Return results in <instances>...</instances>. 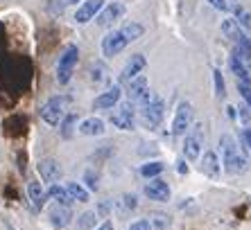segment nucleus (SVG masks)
<instances>
[{"label": "nucleus", "instance_id": "a211bd4d", "mask_svg": "<svg viewBox=\"0 0 251 230\" xmlns=\"http://www.w3.org/2000/svg\"><path fill=\"white\" fill-rule=\"evenodd\" d=\"M77 133H79V136H86V138L102 136V133H104V122L100 120V117H86V120L79 124Z\"/></svg>", "mask_w": 251, "mask_h": 230}, {"label": "nucleus", "instance_id": "a19ab883", "mask_svg": "<svg viewBox=\"0 0 251 230\" xmlns=\"http://www.w3.org/2000/svg\"><path fill=\"white\" fill-rule=\"evenodd\" d=\"M61 2H64V5L68 7V5H77V2H79V5H82L84 0H61Z\"/></svg>", "mask_w": 251, "mask_h": 230}, {"label": "nucleus", "instance_id": "423d86ee", "mask_svg": "<svg viewBox=\"0 0 251 230\" xmlns=\"http://www.w3.org/2000/svg\"><path fill=\"white\" fill-rule=\"evenodd\" d=\"M136 102L127 99V102H120L118 106V113L111 115V124L120 131H131L136 127Z\"/></svg>", "mask_w": 251, "mask_h": 230}, {"label": "nucleus", "instance_id": "f3484780", "mask_svg": "<svg viewBox=\"0 0 251 230\" xmlns=\"http://www.w3.org/2000/svg\"><path fill=\"white\" fill-rule=\"evenodd\" d=\"M48 217H50L52 226H57V228H66V226H70V221H73V210L66 207V206L54 203V206L48 210Z\"/></svg>", "mask_w": 251, "mask_h": 230}, {"label": "nucleus", "instance_id": "bb28decb", "mask_svg": "<svg viewBox=\"0 0 251 230\" xmlns=\"http://www.w3.org/2000/svg\"><path fill=\"white\" fill-rule=\"evenodd\" d=\"M147 219H150V224H152L154 230H168L170 224H172V217L165 212H152Z\"/></svg>", "mask_w": 251, "mask_h": 230}, {"label": "nucleus", "instance_id": "a878e982", "mask_svg": "<svg viewBox=\"0 0 251 230\" xmlns=\"http://www.w3.org/2000/svg\"><path fill=\"white\" fill-rule=\"evenodd\" d=\"M75 124H77V113H66L64 122L59 124V129H61V138L64 140H70L73 136H75Z\"/></svg>", "mask_w": 251, "mask_h": 230}, {"label": "nucleus", "instance_id": "b1692460", "mask_svg": "<svg viewBox=\"0 0 251 230\" xmlns=\"http://www.w3.org/2000/svg\"><path fill=\"white\" fill-rule=\"evenodd\" d=\"M98 212L95 210H86L84 214H79L75 224V230H95V224H98Z\"/></svg>", "mask_w": 251, "mask_h": 230}, {"label": "nucleus", "instance_id": "f8f14e48", "mask_svg": "<svg viewBox=\"0 0 251 230\" xmlns=\"http://www.w3.org/2000/svg\"><path fill=\"white\" fill-rule=\"evenodd\" d=\"M120 97H123V91H120V86H111L106 88L104 92H100L98 97L93 99V109L95 111H106V109H113L116 104H120Z\"/></svg>", "mask_w": 251, "mask_h": 230}, {"label": "nucleus", "instance_id": "5701e85b", "mask_svg": "<svg viewBox=\"0 0 251 230\" xmlns=\"http://www.w3.org/2000/svg\"><path fill=\"white\" fill-rule=\"evenodd\" d=\"M222 32H224V36H226V39H231L233 43H238L240 36L245 34L235 18H226V21H222Z\"/></svg>", "mask_w": 251, "mask_h": 230}, {"label": "nucleus", "instance_id": "ddd939ff", "mask_svg": "<svg viewBox=\"0 0 251 230\" xmlns=\"http://www.w3.org/2000/svg\"><path fill=\"white\" fill-rule=\"evenodd\" d=\"M170 185L165 183L163 179H150V183H145V196L150 201H158L163 203L170 199Z\"/></svg>", "mask_w": 251, "mask_h": 230}, {"label": "nucleus", "instance_id": "79ce46f5", "mask_svg": "<svg viewBox=\"0 0 251 230\" xmlns=\"http://www.w3.org/2000/svg\"><path fill=\"white\" fill-rule=\"evenodd\" d=\"M179 172H188V165H186V162H179Z\"/></svg>", "mask_w": 251, "mask_h": 230}, {"label": "nucleus", "instance_id": "7ed1b4c3", "mask_svg": "<svg viewBox=\"0 0 251 230\" xmlns=\"http://www.w3.org/2000/svg\"><path fill=\"white\" fill-rule=\"evenodd\" d=\"M201 149H204V124L197 122V124L190 127V131L183 138V156L193 162L201 156Z\"/></svg>", "mask_w": 251, "mask_h": 230}, {"label": "nucleus", "instance_id": "c03bdc74", "mask_svg": "<svg viewBox=\"0 0 251 230\" xmlns=\"http://www.w3.org/2000/svg\"><path fill=\"white\" fill-rule=\"evenodd\" d=\"M228 2H231V0H228Z\"/></svg>", "mask_w": 251, "mask_h": 230}, {"label": "nucleus", "instance_id": "c756f323", "mask_svg": "<svg viewBox=\"0 0 251 230\" xmlns=\"http://www.w3.org/2000/svg\"><path fill=\"white\" fill-rule=\"evenodd\" d=\"M231 12L235 14V21H238L240 27H245V29H251V14L247 12L242 5H233L231 7Z\"/></svg>", "mask_w": 251, "mask_h": 230}, {"label": "nucleus", "instance_id": "9d476101", "mask_svg": "<svg viewBox=\"0 0 251 230\" xmlns=\"http://www.w3.org/2000/svg\"><path fill=\"white\" fill-rule=\"evenodd\" d=\"M147 66V59L143 57V54H134V57L129 59L127 64H125V68L120 70V75H118V81L120 84H129L131 79H136V77L145 70Z\"/></svg>", "mask_w": 251, "mask_h": 230}, {"label": "nucleus", "instance_id": "0eeeda50", "mask_svg": "<svg viewBox=\"0 0 251 230\" xmlns=\"http://www.w3.org/2000/svg\"><path fill=\"white\" fill-rule=\"evenodd\" d=\"M193 127V104L190 102H181L176 106V113H175V122H172V133L175 136H183L190 131Z\"/></svg>", "mask_w": 251, "mask_h": 230}, {"label": "nucleus", "instance_id": "c9c22d12", "mask_svg": "<svg viewBox=\"0 0 251 230\" xmlns=\"http://www.w3.org/2000/svg\"><path fill=\"white\" fill-rule=\"evenodd\" d=\"M127 230H154V228H152V224H150V219H136Z\"/></svg>", "mask_w": 251, "mask_h": 230}, {"label": "nucleus", "instance_id": "72a5a7b5", "mask_svg": "<svg viewBox=\"0 0 251 230\" xmlns=\"http://www.w3.org/2000/svg\"><path fill=\"white\" fill-rule=\"evenodd\" d=\"M240 144L245 151H251V127H245L240 131Z\"/></svg>", "mask_w": 251, "mask_h": 230}, {"label": "nucleus", "instance_id": "cd10ccee", "mask_svg": "<svg viewBox=\"0 0 251 230\" xmlns=\"http://www.w3.org/2000/svg\"><path fill=\"white\" fill-rule=\"evenodd\" d=\"M120 32H123L125 39H127L129 43H131V41H138L140 36L145 34V27H143L140 23H134V21H131V23H127L123 29H120Z\"/></svg>", "mask_w": 251, "mask_h": 230}, {"label": "nucleus", "instance_id": "4468645a", "mask_svg": "<svg viewBox=\"0 0 251 230\" xmlns=\"http://www.w3.org/2000/svg\"><path fill=\"white\" fill-rule=\"evenodd\" d=\"M147 92H150V81H147L145 75H138L136 79H131L127 84V99H131L136 104L143 102L147 97Z\"/></svg>", "mask_w": 251, "mask_h": 230}, {"label": "nucleus", "instance_id": "473e14b6", "mask_svg": "<svg viewBox=\"0 0 251 230\" xmlns=\"http://www.w3.org/2000/svg\"><path fill=\"white\" fill-rule=\"evenodd\" d=\"M91 79L95 81V84H102V81H106L109 77H106V68L102 64H93V68H91Z\"/></svg>", "mask_w": 251, "mask_h": 230}, {"label": "nucleus", "instance_id": "4c0bfd02", "mask_svg": "<svg viewBox=\"0 0 251 230\" xmlns=\"http://www.w3.org/2000/svg\"><path fill=\"white\" fill-rule=\"evenodd\" d=\"M240 120H242V122H245V127H247V124H249V120H251V109H249V104H242V106H240Z\"/></svg>", "mask_w": 251, "mask_h": 230}, {"label": "nucleus", "instance_id": "37998d69", "mask_svg": "<svg viewBox=\"0 0 251 230\" xmlns=\"http://www.w3.org/2000/svg\"><path fill=\"white\" fill-rule=\"evenodd\" d=\"M249 109H251V104H249Z\"/></svg>", "mask_w": 251, "mask_h": 230}, {"label": "nucleus", "instance_id": "20e7f679", "mask_svg": "<svg viewBox=\"0 0 251 230\" xmlns=\"http://www.w3.org/2000/svg\"><path fill=\"white\" fill-rule=\"evenodd\" d=\"M77 61H79V50H77V46H68L64 50V54L59 57V66H57L59 86H66V84L73 79V72H75Z\"/></svg>", "mask_w": 251, "mask_h": 230}, {"label": "nucleus", "instance_id": "f257e3e1", "mask_svg": "<svg viewBox=\"0 0 251 230\" xmlns=\"http://www.w3.org/2000/svg\"><path fill=\"white\" fill-rule=\"evenodd\" d=\"M220 151H222V165L226 174L238 176V174L247 172V158L245 154H240V147L233 140V136H228V133L220 136Z\"/></svg>", "mask_w": 251, "mask_h": 230}, {"label": "nucleus", "instance_id": "7c9ffc66", "mask_svg": "<svg viewBox=\"0 0 251 230\" xmlns=\"http://www.w3.org/2000/svg\"><path fill=\"white\" fill-rule=\"evenodd\" d=\"M213 81H215V97L224 99L226 97V84H224V77H222V70L220 68L213 70Z\"/></svg>", "mask_w": 251, "mask_h": 230}, {"label": "nucleus", "instance_id": "dca6fc26", "mask_svg": "<svg viewBox=\"0 0 251 230\" xmlns=\"http://www.w3.org/2000/svg\"><path fill=\"white\" fill-rule=\"evenodd\" d=\"M27 196H29V201H32V206L36 207V210H43L48 203V190L43 187L39 181H29L27 183Z\"/></svg>", "mask_w": 251, "mask_h": 230}, {"label": "nucleus", "instance_id": "1a4fd4ad", "mask_svg": "<svg viewBox=\"0 0 251 230\" xmlns=\"http://www.w3.org/2000/svg\"><path fill=\"white\" fill-rule=\"evenodd\" d=\"M102 9H104V0H84L82 5L77 7L75 21L79 25H86V23H91V21H95Z\"/></svg>", "mask_w": 251, "mask_h": 230}, {"label": "nucleus", "instance_id": "58836bf2", "mask_svg": "<svg viewBox=\"0 0 251 230\" xmlns=\"http://www.w3.org/2000/svg\"><path fill=\"white\" fill-rule=\"evenodd\" d=\"M64 2H61V0H48V9H50V12H54V14H61L64 12Z\"/></svg>", "mask_w": 251, "mask_h": 230}, {"label": "nucleus", "instance_id": "2eb2a0df", "mask_svg": "<svg viewBox=\"0 0 251 230\" xmlns=\"http://www.w3.org/2000/svg\"><path fill=\"white\" fill-rule=\"evenodd\" d=\"M123 14H125V5L123 2H118V0H113V2L104 5V9L98 14V25L100 27H109V25L116 23Z\"/></svg>", "mask_w": 251, "mask_h": 230}, {"label": "nucleus", "instance_id": "393cba45", "mask_svg": "<svg viewBox=\"0 0 251 230\" xmlns=\"http://www.w3.org/2000/svg\"><path fill=\"white\" fill-rule=\"evenodd\" d=\"M116 207L123 217H127L129 212H134L136 207H138V199H136V194H123V199L116 201Z\"/></svg>", "mask_w": 251, "mask_h": 230}, {"label": "nucleus", "instance_id": "6ab92c4d", "mask_svg": "<svg viewBox=\"0 0 251 230\" xmlns=\"http://www.w3.org/2000/svg\"><path fill=\"white\" fill-rule=\"evenodd\" d=\"M220 158H217L215 151H204V158H201V165H199V169H201V174H206V176H213L215 179L217 174H220Z\"/></svg>", "mask_w": 251, "mask_h": 230}, {"label": "nucleus", "instance_id": "39448f33", "mask_svg": "<svg viewBox=\"0 0 251 230\" xmlns=\"http://www.w3.org/2000/svg\"><path fill=\"white\" fill-rule=\"evenodd\" d=\"M39 115L48 127H59L66 117V97H50L41 106Z\"/></svg>", "mask_w": 251, "mask_h": 230}, {"label": "nucleus", "instance_id": "9b49d317", "mask_svg": "<svg viewBox=\"0 0 251 230\" xmlns=\"http://www.w3.org/2000/svg\"><path fill=\"white\" fill-rule=\"evenodd\" d=\"M36 172H39L41 181H46V183L52 185L61 179L64 169H61L59 161H54V158H43V161H39V165H36Z\"/></svg>", "mask_w": 251, "mask_h": 230}, {"label": "nucleus", "instance_id": "c85d7f7f", "mask_svg": "<svg viewBox=\"0 0 251 230\" xmlns=\"http://www.w3.org/2000/svg\"><path fill=\"white\" fill-rule=\"evenodd\" d=\"M165 169L163 162H158V161H152V162H145V165H140V174L145 176V179H156L158 174Z\"/></svg>", "mask_w": 251, "mask_h": 230}, {"label": "nucleus", "instance_id": "f03ea898", "mask_svg": "<svg viewBox=\"0 0 251 230\" xmlns=\"http://www.w3.org/2000/svg\"><path fill=\"white\" fill-rule=\"evenodd\" d=\"M165 117V102L161 95L147 92V97L140 102V111H138V122L145 129H156L161 127V122Z\"/></svg>", "mask_w": 251, "mask_h": 230}, {"label": "nucleus", "instance_id": "412c9836", "mask_svg": "<svg viewBox=\"0 0 251 230\" xmlns=\"http://www.w3.org/2000/svg\"><path fill=\"white\" fill-rule=\"evenodd\" d=\"M66 190H68L70 199L77 203H88L91 201V192H88V187H84L82 183H77V181H68L66 183Z\"/></svg>", "mask_w": 251, "mask_h": 230}, {"label": "nucleus", "instance_id": "e433bc0d", "mask_svg": "<svg viewBox=\"0 0 251 230\" xmlns=\"http://www.w3.org/2000/svg\"><path fill=\"white\" fill-rule=\"evenodd\" d=\"M238 91H240V95H242V99H245L247 104H251V84L238 81Z\"/></svg>", "mask_w": 251, "mask_h": 230}, {"label": "nucleus", "instance_id": "2f4dec72", "mask_svg": "<svg viewBox=\"0 0 251 230\" xmlns=\"http://www.w3.org/2000/svg\"><path fill=\"white\" fill-rule=\"evenodd\" d=\"M84 183L88 185V190H91V192H98V187H100V174L93 172V169H86V172H84Z\"/></svg>", "mask_w": 251, "mask_h": 230}, {"label": "nucleus", "instance_id": "4be33fe9", "mask_svg": "<svg viewBox=\"0 0 251 230\" xmlns=\"http://www.w3.org/2000/svg\"><path fill=\"white\" fill-rule=\"evenodd\" d=\"M228 66H231V70H233V75L238 77V81H245V84H251V75H249V68H247L245 61H240L238 57H231L228 59Z\"/></svg>", "mask_w": 251, "mask_h": 230}, {"label": "nucleus", "instance_id": "aec40b11", "mask_svg": "<svg viewBox=\"0 0 251 230\" xmlns=\"http://www.w3.org/2000/svg\"><path fill=\"white\" fill-rule=\"evenodd\" d=\"M48 196H50L54 203H59V206H66V207H70L73 203H75L73 199H70L68 190H66V185H59V183H52L50 187H48Z\"/></svg>", "mask_w": 251, "mask_h": 230}, {"label": "nucleus", "instance_id": "6e6552de", "mask_svg": "<svg viewBox=\"0 0 251 230\" xmlns=\"http://www.w3.org/2000/svg\"><path fill=\"white\" fill-rule=\"evenodd\" d=\"M127 46H129V41L125 39L123 32H120V29H113V32H109V34L102 39V54L109 59L118 57Z\"/></svg>", "mask_w": 251, "mask_h": 230}, {"label": "nucleus", "instance_id": "f704fd0d", "mask_svg": "<svg viewBox=\"0 0 251 230\" xmlns=\"http://www.w3.org/2000/svg\"><path fill=\"white\" fill-rule=\"evenodd\" d=\"M206 2H208L213 9H217V12H231V7H233L228 0H206Z\"/></svg>", "mask_w": 251, "mask_h": 230}, {"label": "nucleus", "instance_id": "ea45409f", "mask_svg": "<svg viewBox=\"0 0 251 230\" xmlns=\"http://www.w3.org/2000/svg\"><path fill=\"white\" fill-rule=\"evenodd\" d=\"M95 230H116V228H113V224H109V221H104V224H100Z\"/></svg>", "mask_w": 251, "mask_h": 230}]
</instances>
